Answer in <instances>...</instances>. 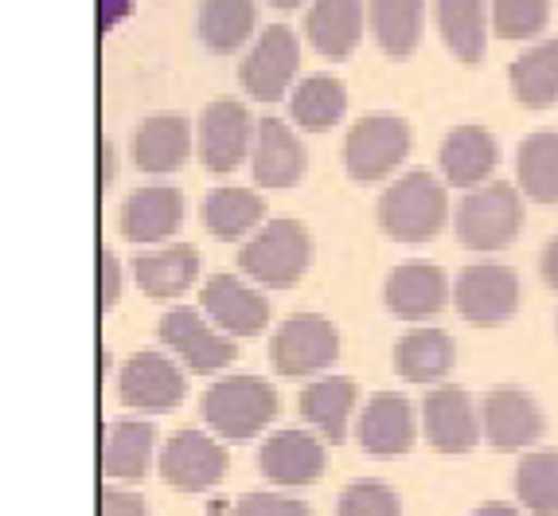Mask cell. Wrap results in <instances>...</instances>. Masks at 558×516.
<instances>
[{"label": "cell", "instance_id": "obj_13", "mask_svg": "<svg viewBox=\"0 0 558 516\" xmlns=\"http://www.w3.org/2000/svg\"><path fill=\"white\" fill-rule=\"evenodd\" d=\"M481 422H484V439L493 442V451L500 454H515L527 451L543 439V407L531 399L520 387H496V392L484 395L481 407Z\"/></svg>", "mask_w": 558, "mask_h": 516}, {"label": "cell", "instance_id": "obj_44", "mask_svg": "<svg viewBox=\"0 0 558 516\" xmlns=\"http://www.w3.org/2000/svg\"><path fill=\"white\" fill-rule=\"evenodd\" d=\"M473 516H523L515 505H508V501H488V505H481Z\"/></svg>", "mask_w": 558, "mask_h": 516}, {"label": "cell", "instance_id": "obj_25", "mask_svg": "<svg viewBox=\"0 0 558 516\" xmlns=\"http://www.w3.org/2000/svg\"><path fill=\"white\" fill-rule=\"evenodd\" d=\"M457 345L446 328H410L395 345V372L410 384H438L453 372Z\"/></svg>", "mask_w": 558, "mask_h": 516}, {"label": "cell", "instance_id": "obj_7", "mask_svg": "<svg viewBox=\"0 0 558 516\" xmlns=\"http://www.w3.org/2000/svg\"><path fill=\"white\" fill-rule=\"evenodd\" d=\"M457 310L476 328H500L504 321L520 310V278L512 266L500 263H473L457 274L453 286Z\"/></svg>", "mask_w": 558, "mask_h": 516}, {"label": "cell", "instance_id": "obj_1", "mask_svg": "<svg viewBox=\"0 0 558 516\" xmlns=\"http://www.w3.org/2000/svg\"><path fill=\"white\" fill-rule=\"evenodd\" d=\"M199 415L211 434L227 442H242L262 434L278 415V392L262 375H223L204 392Z\"/></svg>", "mask_w": 558, "mask_h": 516}, {"label": "cell", "instance_id": "obj_4", "mask_svg": "<svg viewBox=\"0 0 558 516\" xmlns=\"http://www.w3.org/2000/svg\"><path fill=\"white\" fill-rule=\"evenodd\" d=\"M523 227V200L512 184L493 180V184L469 188V196L457 207V239L469 251L493 254L515 243Z\"/></svg>", "mask_w": 558, "mask_h": 516}, {"label": "cell", "instance_id": "obj_34", "mask_svg": "<svg viewBox=\"0 0 558 516\" xmlns=\"http://www.w3.org/2000/svg\"><path fill=\"white\" fill-rule=\"evenodd\" d=\"M515 172H520L523 196H531L535 204H558V133H531L520 145Z\"/></svg>", "mask_w": 558, "mask_h": 516}, {"label": "cell", "instance_id": "obj_2", "mask_svg": "<svg viewBox=\"0 0 558 516\" xmlns=\"http://www.w3.org/2000/svg\"><path fill=\"white\" fill-rule=\"evenodd\" d=\"M446 184L429 172H407L379 196V227L399 243H429L446 227Z\"/></svg>", "mask_w": 558, "mask_h": 516}, {"label": "cell", "instance_id": "obj_6", "mask_svg": "<svg viewBox=\"0 0 558 516\" xmlns=\"http://www.w3.org/2000/svg\"><path fill=\"white\" fill-rule=\"evenodd\" d=\"M340 357L336 325L320 313H293L281 321L270 345V364L278 375H317Z\"/></svg>", "mask_w": 558, "mask_h": 516}, {"label": "cell", "instance_id": "obj_8", "mask_svg": "<svg viewBox=\"0 0 558 516\" xmlns=\"http://www.w3.org/2000/svg\"><path fill=\"white\" fill-rule=\"evenodd\" d=\"M160 340H165L168 352H177L184 360L187 372L211 375L223 372L227 364H234L239 348L234 337H227L219 325H207L204 313L192 310V305H180V310H168L160 317Z\"/></svg>", "mask_w": 558, "mask_h": 516}, {"label": "cell", "instance_id": "obj_45", "mask_svg": "<svg viewBox=\"0 0 558 516\" xmlns=\"http://www.w3.org/2000/svg\"><path fill=\"white\" fill-rule=\"evenodd\" d=\"M274 9H281V12H293V9H301V4H305V0H270Z\"/></svg>", "mask_w": 558, "mask_h": 516}, {"label": "cell", "instance_id": "obj_15", "mask_svg": "<svg viewBox=\"0 0 558 516\" xmlns=\"http://www.w3.org/2000/svg\"><path fill=\"white\" fill-rule=\"evenodd\" d=\"M325 466H328L325 442L308 431H278L262 442V451H258L262 478L281 489L313 485V481H320Z\"/></svg>", "mask_w": 558, "mask_h": 516}, {"label": "cell", "instance_id": "obj_33", "mask_svg": "<svg viewBox=\"0 0 558 516\" xmlns=\"http://www.w3.org/2000/svg\"><path fill=\"white\" fill-rule=\"evenodd\" d=\"M348 110V91L340 79H328V75H313L305 83L293 86L289 94V113H293V122L301 130H332Z\"/></svg>", "mask_w": 558, "mask_h": 516}, {"label": "cell", "instance_id": "obj_27", "mask_svg": "<svg viewBox=\"0 0 558 516\" xmlns=\"http://www.w3.org/2000/svg\"><path fill=\"white\" fill-rule=\"evenodd\" d=\"M355 411V380L348 375H320L317 384H308L301 392V415L313 431L325 442H340L348 439V422Z\"/></svg>", "mask_w": 558, "mask_h": 516}, {"label": "cell", "instance_id": "obj_12", "mask_svg": "<svg viewBox=\"0 0 558 516\" xmlns=\"http://www.w3.org/2000/svg\"><path fill=\"white\" fill-rule=\"evenodd\" d=\"M187 384L184 372L165 352H133L118 372V395L121 404L133 411H172L184 399Z\"/></svg>", "mask_w": 558, "mask_h": 516}, {"label": "cell", "instance_id": "obj_14", "mask_svg": "<svg viewBox=\"0 0 558 516\" xmlns=\"http://www.w3.org/2000/svg\"><path fill=\"white\" fill-rule=\"evenodd\" d=\"M422 427L438 454H469L484 431L473 399L461 387H434L422 399Z\"/></svg>", "mask_w": 558, "mask_h": 516}, {"label": "cell", "instance_id": "obj_23", "mask_svg": "<svg viewBox=\"0 0 558 516\" xmlns=\"http://www.w3.org/2000/svg\"><path fill=\"white\" fill-rule=\"evenodd\" d=\"M133 278L145 298H180L199 278V251L192 243H168L133 259Z\"/></svg>", "mask_w": 558, "mask_h": 516}, {"label": "cell", "instance_id": "obj_19", "mask_svg": "<svg viewBox=\"0 0 558 516\" xmlns=\"http://www.w3.org/2000/svg\"><path fill=\"white\" fill-rule=\"evenodd\" d=\"M184 219V196L177 188H137L125 204H121V235L137 247H157L172 239Z\"/></svg>", "mask_w": 558, "mask_h": 516}, {"label": "cell", "instance_id": "obj_5", "mask_svg": "<svg viewBox=\"0 0 558 516\" xmlns=\"http://www.w3.org/2000/svg\"><path fill=\"white\" fill-rule=\"evenodd\" d=\"M410 125L395 113H367L348 130L344 141V165L348 177L360 184H375V180L391 177L402 160L410 157Z\"/></svg>", "mask_w": 558, "mask_h": 516}, {"label": "cell", "instance_id": "obj_21", "mask_svg": "<svg viewBox=\"0 0 558 516\" xmlns=\"http://www.w3.org/2000/svg\"><path fill=\"white\" fill-rule=\"evenodd\" d=\"M192 125L180 113H153L133 133V165L141 172H177L192 153Z\"/></svg>", "mask_w": 558, "mask_h": 516}, {"label": "cell", "instance_id": "obj_18", "mask_svg": "<svg viewBox=\"0 0 558 516\" xmlns=\"http://www.w3.org/2000/svg\"><path fill=\"white\" fill-rule=\"evenodd\" d=\"M383 301L387 310L402 321H422L441 313L449 301V278L441 266L429 263H402L383 281Z\"/></svg>", "mask_w": 558, "mask_h": 516}, {"label": "cell", "instance_id": "obj_22", "mask_svg": "<svg viewBox=\"0 0 558 516\" xmlns=\"http://www.w3.org/2000/svg\"><path fill=\"white\" fill-rule=\"evenodd\" d=\"M441 177L453 188H481L488 184L496 169V141L484 125H457L441 141L438 153Z\"/></svg>", "mask_w": 558, "mask_h": 516}, {"label": "cell", "instance_id": "obj_32", "mask_svg": "<svg viewBox=\"0 0 558 516\" xmlns=\"http://www.w3.org/2000/svg\"><path fill=\"white\" fill-rule=\"evenodd\" d=\"M254 20H258L254 0H204L199 4V39L215 56H231L251 39Z\"/></svg>", "mask_w": 558, "mask_h": 516}, {"label": "cell", "instance_id": "obj_42", "mask_svg": "<svg viewBox=\"0 0 558 516\" xmlns=\"http://www.w3.org/2000/svg\"><path fill=\"white\" fill-rule=\"evenodd\" d=\"M98 192H110V184H113V172H118V153H113V145L110 141H98Z\"/></svg>", "mask_w": 558, "mask_h": 516}, {"label": "cell", "instance_id": "obj_28", "mask_svg": "<svg viewBox=\"0 0 558 516\" xmlns=\"http://www.w3.org/2000/svg\"><path fill=\"white\" fill-rule=\"evenodd\" d=\"M367 20L375 44L391 59H407L426 28V0H367Z\"/></svg>", "mask_w": 558, "mask_h": 516}, {"label": "cell", "instance_id": "obj_20", "mask_svg": "<svg viewBox=\"0 0 558 516\" xmlns=\"http://www.w3.org/2000/svg\"><path fill=\"white\" fill-rule=\"evenodd\" d=\"M251 169L262 188H293L305 177V145L281 118H262L258 122Z\"/></svg>", "mask_w": 558, "mask_h": 516}, {"label": "cell", "instance_id": "obj_39", "mask_svg": "<svg viewBox=\"0 0 558 516\" xmlns=\"http://www.w3.org/2000/svg\"><path fill=\"white\" fill-rule=\"evenodd\" d=\"M98 516H149V501L133 489H121L118 481H106L98 493Z\"/></svg>", "mask_w": 558, "mask_h": 516}, {"label": "cell", "instance_id": "obj_11", "mask_svg": "<svg viewBox=\"0 0 558 516\" xmlns=\"http://www.w3.org/2000/svg\"><path fill=\"white\" fill-rule=\"evenodd\" d=\"M227 446H219L215 434L180 431L160 451V478L180 493H204L227 478Z\"/></svg>", "mask_w": 558, "mask_h": 516}, {"label": "cell", "instance_id": "obj_37", "mask_svg": "<svg viewBox=\"0 0 558 516\" xmlns=\"http://www.w3.org/2000/svg\"><path fill=\"white\" fill-rule=\"evenodd\" d=\"M336 516H402V501L383 481H352L336 501Z\"/></svg>", "mask_w": 558, "mask_h": 516}, {"label": "cell", "instance_id": "obj_40", "mask_svg": "<svg viewBox=\"0 0 558 516\" xmlns=\"http://www.w3.org/2000/svg\"><path fill=\"white\" fill-rule=\"evenodd\" d=\"M121 298V263L110 247L98 251V310L110 313Z\"/></svg>", "mask_w": 558, "mask_h": 516}, {"label": "cell", "instance_id": "obj_36", "mask_svg": "<svg viewBox=\"0 0 558 516\" xmlns=\"http://www.w3.org/2000/svg\"><path fill=\"white\" fill-rule=\"evenodd\" d=\"M550 0H493V28L500 39H531L547 28Z\"/></svg>", "mask_w": 558, "mask_h": 516}, {"label": "cell", "instance_id": "obj_29", "mask_svg": "<svg viewBox=\"0 0 558 516\" xmlns=\"http://www.w3.org/2000/svg\"><path fill=\"white\" fill-rule=\"evenodd\" d=\"M515 103L527 110H547L558 103V36L527 47L508 71Z\"/></svg>", "mask_w": 558, "mask_h": 516}, {"label": "cell", "instance_id": "obj_16", "mask_svg": "<svg viewBox=\"0 0 558 516\" xmlns=\"http://www.w3.org/2000/svg\"><path fill=\"white\" fill-rule=\"evenodd\" d=\"M211 325H219L227 337H258L266 321H270V301L266 293L251 290L234 274H211L199 293Z\"/></svg>", "mask_w": 558, "mask_h": 516}, {"label": "cell", "instance_id": "obj_17", "mask_svg": "<svg viewBox=\"0 0 558 516\" xmlns=\"http://www.w3.org/2000/svg\"><path fill=\"white\" fill-rule=\"evenodd\" d=\"M414 407L399 392H375L360 415V446L372 458H399L414 446Z\"/></svg>", "mask_w": 558, "mask_h": 516}, {"label": "cell", "instance_id": "obj_41", "mask_svg": "<svg viewBox=\"0 0 558 516\" xmlns=\"http://www.w3.org/2000/svg\"><path fill=\"white\" fill-rule=\"evenodd\" d=\"M133 0H98V32H113L121 24V20L130 16Z\"/></svg>", "mask_w": 558, "mask_h": 516}, {"label": "cell", "instance_id": "obj_24", "mask_svg": "<svg viewBox=\"0 0 558 516\" xmlns=\"http://www.w3.org/2000/svg\"><path fill=\"white\" fill-rule=\"evenodd\" d=\"M153 442H157L153 422H141V419L110 422L102 434V451H98L102 478L106 481H141L145 473H149Z\"/></svg>", "mask_w": 558, "mask_h": 516}, {"label": "cell", "instance_id": "obj_10", "mask_svg": "<svg viewBox=\"0 0 558 516\" xmlns=\"http://www.w3.org/2000/svg\"><path fill=\"white\" fill-rule=\"evenodd\" d=\"M301 67V44L293 36V28L274 24L258 36V44L251 47V56L242 59V91L258 98V103H278L281 94L293 86Z\"/></svg>", "mask_w": 558, "mask_h": 516}, {"label": "cell", "instance_id": "obj_30", "mask_svg": "<svg viewBox=\"0 0 558 516\" xmlns=\"http://www.w3.org/2000/svg\"><path fill=\"white\" fill-rule=\"evenodd\" d=\"M262 219H266V200L251 188H215L204 200V227L223 243L251 235Z\"/></svg>", "mask_w": 558, "mask_h": 516}, {"label": "cell", "instance_id": "obj_26", "mask_svg": "<svg viewBox=\"0 0 558 516\" xmlns=\"http://www.w3.org/2000/svg\"><path fill=\"white\" fill-rule=\"evenodd\" d=\"M363 0H317L308 9V44L325 59H348L363 39Z\"/></svg>", "mask_w": 558, "mask_h": 516}, {"label": "cell", "instance_id": "obj_35", "mask_svg": "<svg viewBox=\"0 0 558 516\" xmlns=\"http://www.w3.org/2000/svg\"><path fill=\"white\" fill-rule=\"evenodd\" d=\"M515 497L535 516H558V451H531L515 466Z\"/></svg>", "mask_w": 558, "mask_h": 516}, {"label": "cell", "instance_id": "obj_38", "mask_svg": "<svg viewBox=\"0 0 558 516\" xmlns=\"http://www.w3.org/2000/svg\"><path fill=\"white\" fill-rule=\"evenodd\" d=\"M231 516H313L305 501L286 497V493H246L234 501Z\"/></svg>", "mask_w": 558, "mask_h": 516}, {"label": "cell", "instance_id": "obj_3", "mask_svg": "<svg viewBox=\"0 0 558 516\" xmlns=\"http://www.w3.org/2000/svg\"><path fill=\"white\" fill-rule=\"evenodd\" d=\"M242 274L270 290H289L305 278L313 263V239L298 219H274L242 243Z\"/></svg>", "mask_w": 558, "mask_h": 516}, {"label": "cell", "instance_id": "obj_9", "mask_svg": "<svg viewBox=\"0 0 558 516\" xmlns=\"http://www.w3.org/2000/svg\"><path fill=\"white\" fill-rule=\"evenodd\" d=\"M254 130L258 122H251L246 106L234 98H215L204 113H199L196 130V149L207 172H234L242 165V157L254 149Z\"/></svg>", "mask_w": 558, "mask_h": 516}, {"label": "cell", "instance_id": "obj_31", "mask_svg": "<svg viewBox=\"0 0 558 516\" xmlns=\"http://www.w3.org/2000/svg\"><path fill=\"white\" fill-rule=\"evenodd\" d=\"M438 28L461 63H481L488 47V9L484 0H438Z\"/></svg>", "mask_w": 558, "mask_h": 516}, {"label": "cell", "instance_id": "obj_43", "mask_svg": "<svg viewBox=\"0 0 558 516\" xmlns=\"http://www.w3.org/2000/svg\"><path fill=\"white\" fill-rule=\"evenodd\" d=\"M539 266H543V281H547L550 290L558 293V235L550 239L547 247H543V259H539Z\"/></svg>", "mask_w": 558, "mask_h": 516}]
</instances>
